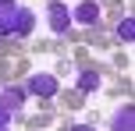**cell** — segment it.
Returning <instances> with one entry per match:
<instances>
[{"label":"cell","mask_w":135,"mask_h":131,"mask_svg":"<svg viewBox=\"0 0 135 131\" xmlns=\"http://www.w3.org/2000/svg\"><path fill=\"white\" fill-rule=\"evenodd\" d=\"M21 106H25V92L21 89H0V110L21 113Z\"/></svg>","instance_id":"4"},{"label":"cell","mask_w":135,"mask_h":131,"mask_svg":"<svg viewBox=\"0 0 135 131\" xmlns=\"http://www.w3.org/2000/svg\"><path fill=\"white\" fill-rule=\"evenodd\" d=\"M71 18L82 21V25H96V21H100V7H96L93 0H82V4L71 11Z\"/></svg>","instance_id":"5"},{"label":"cell","mask_w":135,"mask_h":131,"mask_svg":"<svg viewBox=\"0 0 135 131\" xmlns=\"http://www.w3.org/2000/svg\"><path fill=\"white\" fill-rule=\"evenodd\" d=\"M32 21H36V14L28 11V7H14V18H11V35H28V32H32Z\"/></svg>","instance_id":"3"},{"label":"cell","mask_w":135,"mask_h":131,"mask_svg":"<svg viewBox=\"0 0 135 131\" xmlns=\"http://www.w3.org/2000/svg\"><path fill=\"white\" fill-rule=\"evenodd\" d=\"M7 120H11V113H7V110H0V131L7 128Z\"/></svg>","instance_id":"10"},{"label":"cell","mask_w":135,"mask_h":131,"mask_svg":"<svg viewBox=\"0 0 135 131\" xmlns=\"http://www.w3.org/2000/svg\"><path fill=\"white\" fill-rule=\"evenodd\" d=\"M110 131H135V110H132V106H124V110H117V113H114Z\"/></svg>","instance_id":"6"},{"label":"cell","mask_w":135,"mask_h":131,"mask_svg":"<svg viewBox=\"0 0 135 131\" xmlns=\"http://www.w3.org/2000/svg\"><path fill=\"white\" fill-rule=\"evenodd\" d=\"M78 89L82 92H96L100 89V75H96V71H82L78 75Z\"/></svg>","instance_id":"8"},{"label":"cell","mask_w":135,"mask_h":131,"mask_svg":"<svg viewBox=\"0 0 135 131\" xmlns=\"http://www.w3.org/2000/svg\"><path fill=\"white\" fill-rule=\"evenodd\" d=\"M71 131H96V128H93V124H75Z\"/></svg>","instance_id":"11"},{"label":"cell","mask_w":135,"mask_h":131,"mask_svg":"<svg viewBox=\"0 0 135 131\" xmlns=\"http://www.w3.org/2000/svg\"><path fill=\"white\" fill-rule=\"evenodd\" d=\"M117 35H121L124 43H132L135 39V18H124L121 25H117Z\"/></svg>","instance_id":"9"},{"label":"cell","mask_w":135,"mask_h":131,"mask_svg":"<svg viewBox=\"0 0 135 131\" xmlns=\"http://www.w3.org/2000/svg\"><path fill=\"white\" fill-rule=\"evenodd\" d=\"M14 0H0V35H11V18H14Z\"/></svg>","instance_id":"7"},{"label":"cell","mask_w":135,"mask_h":131,"mask_svg":"<svg viewBox=\"0 0 135 131\" xmlns=\"http://www.w3.org/2000/svg\"><path fill=\"white\" fill-rule=\"evenodd\" d=\"M28 92H32V96H43V99L57 96V78L54 75H32L28 78Z\"/></svg>","instance_id":"2"},{"label":"cell","mask_w":135,"mask_h":131,"mask_svg":"<svg viewBox=\"0 0 135 131\" xmlns=\"http://www.w3.org/2000/svg\"><path fill=\"white\" fill-rule=\"evenodd\" d=\"M46 21H50V28H54L57 35H64V32H68V25H71V14H68V7H64V4H57V0H54V4L46 7Z\"/></svg>","instance_id":"1"}]
</instances>
